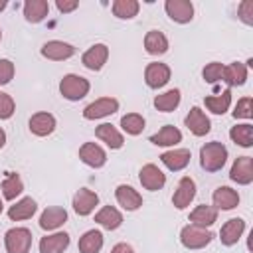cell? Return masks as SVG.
<instances>
[{"instance_id": "cell-1", "label": "cell", "mask_w": 253, "mask_h": 253, "mask_svg": "<svg viewBox=\"0 0 253 253\" xmlns=\"http://www.w3.org/2000/svg\"><path fill=\"white\" fill-rule=\"evenodd\" d=\"M227 160V148L213 140V142H206L202 148H200V166L206 170V172H217L223 168Z\"/></svg>"}, {"instance_id": "cell-2", "label": "cell", "mask_w": 253, "mask_h": 253, "mask_svg": "<svg viewBox=\"0 0 253 253\" xmlns=\"http://www.w3.org/2000/svg\"><path fill=\"white\" fill-rule=\"evenodd\" d=\"M89 89H91L89 81L85 77H81V75H75V73L63 75V79L59 81V93L67 101H79V99H83L89 93Z\"/></svg>"}, {"instance_id": "cell-3", "label": "cell", "mask_w": 253, "mask_h": 253, "mask_svg": "<svg viewBox=\"0 0 253 253\" xmlns=\"http://www.w3.org/2000/svg\"><path fill=\"white\" fill-rule=\"evenodd\" d=\"M4 245L8 253H30L32 231L28 227H12L4 235Z\"/></svg>"}, {"instance_id": "cell-4", "label": "cell", "mask_w": 253, "mask_h": 253, "mask_svg": "<svg viewBox=\"0 0 253 253\" xmlns=\"http://www.w3.org/2000/svg\"><path fill=\"white\" fill-rule=\"evenodd\" d=\"M213 239L211 231H208L206 227H198V225H186L180 231V241L186 249H204L206 245H210V241Z\"/></svg>"}, {"instance_id": "cell-5", "label": "cell", "mask_w": 253, "mask_h": 253, "mask_svg": "<svg viewBox=\"0 0 253 253\" xmlns=\"http://www.w3.org/2000/svg\"><path fill=\"white\" fill-rule=\"evenodd\" d=\"M119 111V101L115 97H101L93 103H89L85 109H83V117L87 121H95V119H103V117H109L113 113Z\"/></svg>"}, {"instance_id": "cell-6", "label": "cell", "mask_w": 253, "mask_h": 253, "mask_svg": "<svg viewBox=\"0 0 253 253\" xmlns=\"http://www.w3.org/2000/svg\"><path fill=\"white\" fill-rule=\"evenodd\" d=\"M164 10L168 18L178 24H188L194 18V4L190 0H166Z\"/></svg>"}, {"instance_id": "cell-7", "label": "cell", "mask_w": 253, "mask_h": 253, "mask_svg": "<svg viewBox=\"0 0 253 253\" xmlns=\"http://www.w3.org/2000/svg\"><path fill=\"white\" fill-rule=\"evenodd\" d=\"M138 180L142 184V188L150 190V192H156V190H162L164 184H166V174L156 166V164H144L140 168V174H138Z\"/></svg>"}, {"instance_id": "cell-8", "label": "cell", "mask_w": 253, "mask_h": 253, "mask_svg": "<svg viewBox=\"0 0 253 253\" xmlns=\"http://www.w3.org/2000/svg\"><path fill=\"white\" fill-rule=\"evenodd\" d=\"M184 123L188 126V130L192 134H196V136H206L211 130V123H210V119L206 117V113L200 107H192L190 113L186 115Z\"/></svg>"}, {"instance_id": "cell-9", "label": "cell", "mask_w": 253, "mask_h": 253, "mask_svg": "<svg viewBox=\"0 0 253 253\" xmlns=\"http://www.w3.org/2000/svg\"><path fill=\"white\" fill-rule=\"evenodd\" d=\"M229 178L233 182H237L239 186L251 184L253 182V158L251 156H239L229 170Z\"/></svg>"}, {"instance_id": "cell-10", "label": "cell", "mask_w": 253, "mask_h": 253, "mask_svg": "<svg viewBox=\"0 0 253 253\" xmlns=\"http://www.w3.org/2000/svg\"><path fill=\"white\" fill-rule=\"evenodd\" d=\"M196 198V182L190 178V176H184L180 182H178V188L174 190V196H172V204L178 208V210H184L192 204V200Z\"/></svg>"}, {"instance_id": "cell-11", "label": "cell", "mask_w": 253, "mask_h": 253, "mask_svg": "<svg viewBox=\"0 0 253 253\" xmlns=\"http://www.w3.org/2000/svg\"><path fill=\"white\" fill-rule=\"evenodd\" d=\"M144 81L150 89H160L170 81V67L166 63H148L144 69Z\"/></svg>"}, {"instance_id": "cell-12", "label": "cell", "mask_w": 253, "mask_h": 253, "mask_svg": "<svg viewBox=\"0 0 253 253\" xmlns=\"http://www.w3.org/2000/svg\"><path fill=\"white\" fill-rule=\"evenodd\" d=\"M107 57H109V47L105 43H95L91 45L83 55H81V61L87 69L91 71H99L105 63H107Z\"/></svg>"}, {"instance_id": "cell-13", "label": "cell", "mask_w": 253, "mask_h": 253, "mask_svg": "<svg viewBox=\"0 0 253 253\" xmlns=\"http://www.w3.org/2000/svg\"><path fill=\"white\" fill-rule=\"evenodd\" d=\"M73 53H75V47L71 43L59 42V40H51V42H45L42 45V55L47 57V59H53V61L69 59Z\"/></svg>"}, {"instance_id": "cell-14", "label": "cell", "mask_w": 253, "mask_h": 253, "mask_svg": "<svg viewBox=\"0 0 253 253\" xmlns=\"http://www.w3.org/2000/svg\"><path fill=\"white\" fill-rule=\"evenodd\" d=\"M97 204H99V196L93 190L79 188L77 194L73 196V210L77 215H89Z\"/></svg>"}, {"instance_id": "cell-15", "label": "cell", "mask_w": 253, "mask_h": 253, "mask_svg": "<svg viewBox=\"0 0 253 253\" xmlns=\"http://www.w3.org/2000/svg\"><path fill=\"white\" fill-rule=\"evenodd\" d=\"M79 158H81V162H85L91 168H101L107 162V152L95 142H85L79 148Z\"/></svg>"}, {"instance_id": "cell-16", "label": "cell", "mask_w": 253, "mask_h": 253, "mask_svg": "<svg viewBox=\"0 0 253 253\" xmlns=\"http://www.w3.org/2000/svg\"><path fill=\"white\" fill-rule=\"evenodd\" d=\"M115 198H117L119 206H123L126 211H134V210H138V208L142 206V196H140L132 186H126V184L117 186Z\"/></svg>"}, {"instance_id": "cell-17", "label": "cell", "mask_w": 253, "mask_h": 253, "mask_svg": "<svg viewBox=\"0 0 253 253\" xmlns=\"http://www.w3.org/2000/svg\"><path fill=\"white\" fill-rule=\"evenodd\" d=\"M67 221V211L59 206H51V208H45L40 215V227L45 229V231H51V229H57L61 227L63 223Z\"/></svg>"}, {"instance_id": "cell-18", "label": "cell", "mask_w": 253, "mask_h": 253, "mask_svg": "<svg viewBox=\"0 0 253 253\" xmlns=\"http://www.w3.org/2000/svg\"><path fill=\"white\" fill-rule=\"evenodd\" d=\"M245 231V221L241 217H231L227 219L223 225H221V231H219V239L223 245H235L239 241V237L243 235Z\"/></svg>"}, {"instance_id": "cell-19", "label": "cell", "mask_w": 253, "mask_h": 253, "mask_svg": "<svg viewBox=\"0 0 253 253\" xmlns=\"http://www.w3.org/2000/svg\"><path fill=\"white\" fill-rule=\"evenodd\" d=\"M28 125H30V130L36 136H47V134H51L55 130V117L51 113L42 111V113L32 115V119H30Z\"/></svg>"}, {"instance_id": "cell-20", "label": "cell", "mask_w": 253, "mask_h": 253, "mask_svg": "<svg viewBox=\"0 0 253 253\" xmlns=\"http://www.w3.org/2000/svg\"><path fill=\"white\" fill-rule=\"evenodd\" d=\"M190 158H192V154H190L188 148H172V150H168V152H164V154L160 156L162 164H164L168 170H174V172L184 170V168L190 164Z\"/></svg>"}, {"instance_id": "cell-21", "label": "cell", "mask_w": 253, "mask_h": 253, "mask_svg": "<svg viewBox=\"0 0 253 253\" xmlns=\"http://www.w3.org/2000/svg\"><path fill=\"white\" fill-rule=\"evenodd\" d=\"M211 200H213V208L215 210H233V208L239 206V194L229 186L215 188Z\"/></svg>"}, {"instance_id": "cell-22", "label": "cell", "mask_w": 253, "mask_h": 253, "mask_svg": "<svg viewBox=\"0 0 253 253\" xmlns=\"http://www.w3.org/2000/svg\"><path fill=\"white\" fill-rule=\"evenodd\" d=\"M69 247V235L65 231H57L40 239V253H63Z\"/></svg>"}, {"instance_id": "cell-23", "label": "cell", "mask_w": 253, "mask_h": 253, "mask_svg": "<svg viewBox=\"0 0 253 253\" xmlns=\"http://www.w3.org/2000/svg\"><path fill=\"white\" fill-rule=\"evenodd\" d=\"M95 221H97L101 227L113 231V229L121 227V223H123V213H121L117 208H113V206H103V208L95 213Z\"/></svg>"}, {"instance_id": "cell-24", "label": "cell", "mask_w": 253, "mask_h": 253, "mask_svg": "<svg viewBox=\"0 0 253 253\" xmlns=\"http://www.w3.org/2000/svg\"><path fill=\"white\" fill-rule=\"evenodd\" d=\"M38 210V204L34 198H22L20 202H16L14 206H10L8 210V217L12 221H22V219H30Z\"/></svg>"}, {"instance_id": "cell-25", "label": "cell", "mask_w": 253, "mask_h": 253, "mask_svg": "<svg viewBox=\"0 0 253 253\" xmlns=\"http://www.w3.org/2000/svg\"><path fill=\"white\" fill-rule=\"evenodd\" d=\"M95 136H97L99 140H103V142H105L109 148H113V150H117V148H121V146L125 144L123 134H121L113 125H109V123L99 125V126L95 128Z\"/></svg>"}, {"instance_id": "cell-26", "label": "cell", "mask_w": 253, "mask_h": 253, "mask_svg": "<svg viewBox=\"0 0 253 253\" xmlns=\"http://www.w3.org/2000/svg\"><path fill=\"white\" fill-rule=\"evenodd\" d=\"M49 14V4L45 0H26L24 2V18L32 24H40Z\"/></svg>"}, {"instance_id": "cell-27", "label": "cell", "mask_w": 253, "mask_h": 253, "mask_svg": "<svg viewBox=\"0 0 253 253\" xmlns=\"http://www.w3.org/2000/svg\"><path fill=\"white\" fill-rule=\"evenodd\" d=\"M245 79H247V65L245 63L233 61L229 65H223V77H221V81H225L229 87L243 85Z\"/></svg>"}, {"instance_id": "cell-28", "label": "cell", "mask_w": 253, "mask_h": 253, "mask_svg": "<svg viewBox=\"0 0 253 253\" xmlns=\"http://www.w3.org/2000/svg\"><path fill=\"white\" fill-rule=\"evenodd\" d=\"M217 221V210L213 206H198L192 213H190V223L198 225V227H210Z\"/></svg>"}, {"instance_id": "cell-29", "label": "cell", "mask_w": 253, "mask_h": 253, "mask_svg": "<svg viewBox=\"0 0 253 253\" xmlns=\"http://www.w3.org/2000/svg\"><path fill=\"white\" fill-rule=\"evenodd\" d=\"M144 49L150 53V55H162L168 51V40L162 32L158 30H150L146 32L144 36Z\"/></svg>"}, {"instance_id": "cell-30", "label": "cell", "mask_w": 253, "mask_h": 253, "mask_svg": "<svg viewBox=\"0 0 253 253\" xmlns=\"http://www.w3.org/2000/svg\"><path fill=\"white\" fill-rule=\"evenodd\" d=\"M182 140V132L174 126V125H166L162 126L156 134L150 136V142L156 144V146H174Z\"/></svg>"}, {"instance_id": "cell-31", "label": "cell", "mask_w": 253, "mask_h": 253, "mask_svg": "<svg viewBox=\"0 0 253 253\" xmlns=\"http://www.w3.org/2000/svg\"><path fill=\"white\" fill-rule=\"evenodd\" d=\"M103 249V233L97 229H89L79 239V253H99Z\"/></svg>"}, {"instance_id": "cell-32", "label": "cell", "mask_w": 253, "mask_h": 253, "mask_svg": "<svg viewBox=\"0 0 253 253\" xmlns=\"http://www.w3.org/2000/svg\"><path fill=\"white\" fill-rule=\"evenodd\" d=\"M204 103H206L208 111H211L213 115H223L231 105V91L225 89L219 95H210V97L204 99Z\"/></svg>"}, {"instance_id": "cell-33", "label": "cell", "mask_w": 253, "mask_h": 253, "mask_svg": "<svg viewBox=\"0 0 253 253\" xmlns=\"http://www.w3.org/2000/svg\"><path fill=\"white\" fill-rule=\"evenodd\" d=\"M180 99H182L180 89H168L166 93L154 97V107L162 113H170L180 105Z\"/></svg>"}, {"instance_id": "cell-34", "label": "cell", "mask_w": 253, "mask_h": 253, "mask_svg": "<svg viewBox=\"0 0 253 253\" xmlns=\"http://www.w3.org/2000/svg\"><path fill=\"white\" fill-rule=\"evenodd\" d=\"M229 138L243 146V148H249L253 144V126L249 123H243V125H235L231 130H229Z\"/></svg>"}, {"instance_id": "cell-35", "label": "cell", "mask_w": 253, "mask_h": 253, "mask_svg": "<svg viewBox=\"0 0 253 253\" xmlns=\"http://www.w3.org/2000/svg\"><path fill=\"white\" fill-rule=\"evenodd\" d=\"M22 192H24L22 178H20L16 172H10V174L2 180V196H4L6 200H16Z\"/></svg>"}, {"instance_id": "cell-36", "label": "cell", "mask_w": 253, "mask_h": 253, "mask_svg": "<svg viewBox=\"0 0 253 253\" xmlns=\"http://www.w3.org/2000/svg\"><path fill=\"white\" fill-rule=\"evenodd\" d=\"M140 4L136 0H115L113 2V14L121 20H130L138 14Z\"/></svg>"}, {"instance_id": "cell-37", "label": "cell", "mask_w": 253, "mask_h": 253, "mask_svg": "<svg viewBox=\"0 0 253 253\" xmlns=\"http://www.w3.org/2000/svg\"><path fill=\"white\" fill-rule=\"evenodd\" d=\"M144 125H146V121H144V117L138 115V113H128V115H125V117L121 119L123 130H125L126 134H132V136L140 134V132L144 130Z\"/></svg>"}, {"instance_id": "cell-38", "label": "cell", "mask_w": 253, "mask_h": 253, "mask_svg": "<svg viewBox=\"0 0 253 253\" xmlns=\"http://www.w3.org/2000/svg\"><path fill=\"white\" fill-rule=\"evenodd\" d=\"M202 75H204V79H206L208 83H217V81H221V77H223V65H221L219 61H211V63H208V65L204 67Z\"/></svg>"}, {"instance_id": "cell-39", "label": "cell", "mask_w": 253, "mask_h": 253, "mask_svg": "<svg viewBox=\"0 0 253 253\" xmlns=\"http://www.w3.org/2000/svg\"><path fill=\"white\" fill-rule=\"evenodd\" d=\"M235 119H251L253 117V99L251 97H241L233 109Z\"/></svg>"}, {"instance_id": "cell-40", "label": "cell", "mask_w": 253, "mask_h": 253, "mask_svg": "<svg viewBox=\"0 0 253 253\" xmlns=\"http://www.w3.org/2000/svg\"><path fill=\"white\" fill-rule=\"evenodd\" d=\"M14 111H16L14 99L8 93L0 91V119H10L14 115Z\"/></svg>"}, {"instance_id": "cell-41", "label": "cell", "mask_w": 253, "mask_h": 253, "mask_svg": "<svg viewBox=\"0 0 253 253\" xmlns=\"http://www.w3.org/2000/svg\"><path fill=\"white\" fill-rule=\"evenodd\" d=\"M237 16L243 24L251 26L253 24V0H243L239 6H237Z\"/></svg>"}, {"instance_id": "cell-42", "label": "cell", "mask_w": 253, "mask_h": 253, "mask_svg": "<svg viewBox=\"0 0 253 253\" xmlns=\"http://www.w3.org/2000/svg\"><path fill=\"white\" fill-rule=\"evenodd\" d=\"M14 63L10 59H0V85H6L14 77Z\"/></svg>"}, {"instance_id": "cell-43", "label": "cell", "mask_w": 253, "mask_h": 253, "mask_svg": "<svg viewBox=\"0 0 253 253\" xmlns=\"http://www.w3.org/2000/svg\"><path fill=\"white\" fill-rule=\"evenodd\" d=\"M55 6H57V10H59L61 14H67V12H73V10L79 6V2H77V0H57Z\"/></svg>"}, {"instance_id": "cell-44", "label": "cell", "mask_w": 253, "mask_h": 253, "mask_svg": "<svg viewBox=\"0 0 253 253\" xmlns=\"http://www.w3.org/2000/svg\"><path fill=\"white\" fill-rule=\"evenodd\" d=\"M111 253H134V249H132L128 243H117V245L111 249Z\"/></svg>"}, {"instance_id": "cell-45", "label": "cell", "mask_w": 253, "mask_h": 253, "mask_svg": "<svg viewBox=\"0 0 253 253\" xmlns=\"http://www.w3.org/2000/svg\"><path fill=\"white\" fill-rule=\"evenodd\" d=\"M6 144V132H4V128L0 126V148Z\"/></svg>"}, {"instance_id": "cell-46", "label": "cell", "mask_w": 253, "mask_h": 253, "mask_svg": "<svg viewBox=\"0 0 253 253\" xmlns=\"http://www.w3.org/2000/svg\"><path fill=\"white\" fill-rule=\"evenodd\" d=\"M6 8V0H0V12Z\"/></svg>"}, {"instance_id": "cell-47", "label": "cell", "mask_w": 253, "mask_h": 253, "mask_svg": "<svg viewBox=\"0 0 253 253\" xmlns=\"http://www.w3.org/2000/svg\"><path fill=\"white\" fill-rule=\"evenodd\" d=\"M2 210H4V206H2V200H0V213H2Z\"/></svg>"}, {"instance_id": "cell-48", "label": "cell", "mask_w": 253, "mask_h": 253, "mask_svg": "<svg viewBox=\"0 0 253 253\" xmlns=\"http://www.w3.org/2000/svg\"><path fill=\"white\" fill-rule=\"evenodd\" d=\"M0 40H2V30H0Z\"/></svg>"}]
</instances>
